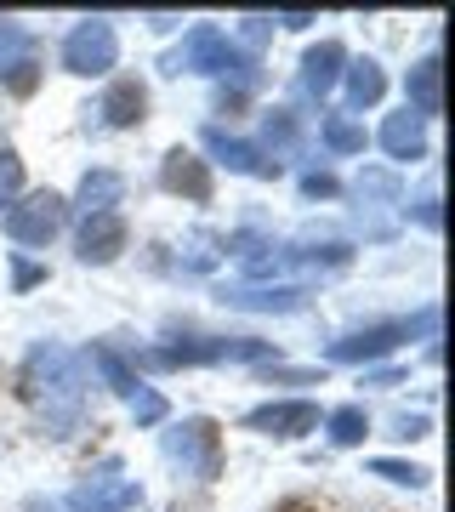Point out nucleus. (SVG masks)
<instances>
[{"instance_id":"f257e3e1","label":"nucleus","mask_w":455,"mask_h":512,"mask_svg":"<svg viewBox=\"0 0 455 512\" xmlns=\"http://www.w3.org/2000/svg\"><path fill=\"white\" fill-rule=\"evenodd\" d=\"M23 387H29L40 421L52 427L57 439L80 433V421H86V359L80 353L57 348V342H40L29 353V365H23Z\"/></svg>"},{"instance_id":"f03ea898","label":"nucleus","mask_w":455,"mask_h":512,"mask_svg":"<svg viewBox=\"0 0 455 512\" xmlns=\"http://www.w3.org/2000/svg\"><path fill=\"white\" fill-rule=\"evenodd\" d=\"M165 69H171V74H182V69H188V74H222V80L234 74L239 92H251L256 80H262V74H256V57L245 52V46H234V40L222 35L217 23H200V29H188L182 52L165 57Z\"/></svg>"},{"instance_id":"7ed1b4c3","label":"nucleus","mask_w":455,"mask_h":512,"mask_svg":"<svg viewBox=\"0 0 455 512\" xmlns=\"http://www.w3.org/2000/svg\"><path fill=\"white\" fill-rule=\"evenodd\" d=\"M165 456L177 461L182 473L211 484V478H222V427L211 416H188L182 427L165 433Z\"/></svg>"},{"instance_id":"20e7f679","label":"nucleus","mask_w":455,"mask_h":512,"mask_svg":"<svg viewBox=\"0 0 455 512\" xmlns=\"http://www.w3.org/2000/svg\"><path fill=\"white\" fill-rule=\"evenodd\" d=\"M114 57H120V35H114L109 18H86L74 23L69 40H63V69L80 74V80H91V74H109Z\"/></svg>"},{"instance_id":"39448f33","label":"nucleus","mask_w":455,"mask_h":512,"mask_svg":"<svg viewBox=\"0 0 455 512\" xmlns=\"http://www.w3.org/2000/svg\"><path fill=\"white\" fill-rule=\"evenodd\" d=\"M63 222H69V200L52 194V188H35L23 205L6 211V234L18 239V245H52L63 234Z\"/></svg>"},{"instance_id":"423d86ee","label":"nucleus","mask_w":455,"mask_h":512,"mask_svg":"<svg viewBox=\"0 0 455 512\" xmlns=\"http://www.w3.org/2000/svg\"><path fill=\"white\" fill-rule=\"evenodd\" d=\"M137 501H143V484L137 478H114V461H109V473H97L69 490L74 512H131Z\"/></svg>"},{"instance_id":"0eeeda50","label":"nucleus","mask_w":455,"mask_h":512,"mask_svg":"<svg viewBox=\"0 0 455 512\" xmlns=\"http://www.w3.org/2000/svg\"><path fill=\"white\" fill-rule=\"evenodd\" d=\"M245 427H256V433H268V439H302V433H313V427H319V404H313V399L256 404L251 416H245Z\"/></svg>"},{"instance_id":"6e6552de","label":"nucleus","mask_w":455,"mask_h":512,"mask_svg":"<svg viewBox=\"0 0 455 512\" xmlns=\"http://www.w3.org/2000/svg\"><path fill=\"white\" fill-rule=\"evenodd\" d=\"M404 342H410V325H364L353 330V336H342V342H330V359L336 365H364V359H387V353H399Z\"/></svg>"},{"instance_id":"1a4fd4ad","label":"nucleus","mask_w":455,"mask_h":512,"mask_svg":"<svg viewBox=\"0 0 455 512\" xmlns=\"http://www.w3.org/2000/svg\"><path fill=\"white\" fill-rule=\"evenodd\" d=\"M35 69H40V40L23 23H0V80L29 92L35 86Z\"/></svg>"},{"instance_id":"9d476101","label":"nucleus","mask_w":455,"mask_h":512,"mask_svg":"<svg viewBox=\"0 0 455 512\" xmlns=\"http://www.w3.org/2000/svg\"><path fill=\"white\" fill-rule=\"evenodd\" d=\"M74 251H80V262H114V256L126 251V217H120V211L86 217V228H80V239H74Z\"/></svg>"},{"instance_id":"9b49d317","label":"nucleus","mask_w":455,"mask_h":512,"mask_svg":"<svg viewBox=\"0 0 455 512\" xmlns=\"http://www.w3.org/2000/svg\"><path fill=\"white\" fill-rule=\"evenodd\" d=\"M205 148H211L228 171H239V177H279V165H273L262 148L234 143V137H228V131H217V126H205Z\"/></svg>"},{"instance_id":"f8f14e48","label":"nucleus","mask_w":455,"mask_h":512,"mask_svg":"<svg viewBox=\"0 0 455 512\" xmlns=\"http://www.w3.org/2000/svg\"><path fill=\"white\" fill-rule=\"evenodd\" d=\"M404 109L416 114V120H433V114H444V69H438V57H421L416 69H410V80H404Z\"/></svg>"},{"instance_id":"ddd939ff","label":"nucleus","mask_w":455,"mask_h":512,"mask_svg":"<svg viewBox=\"0 0 455 512\" xmlns=\"http://www.w3.org/2000/svg\"><path fill=\"white\" fill-rule=\"evenodd\" d=\"M160 183L171 188V194H188V200H211V171H205V160H194L188 148H171L160 165Z\"/></svg>"},{"instance_id":"4468645a","label":"nucleus","mask_w":455,"mask_h":512,"mask_svg":"<svg viewBox=\"0 0 455 512\" xmlns=\"http://www.w3.org/2000/svg\"><path fill=\"white\" fill-rule=\"evenodd\" d=\"M342 63H347L342 40H319V46L302 57V92H313V97L336 92V80H342Z\"/></svg>"},{"instance_id":"2eb2a0df","label":"nucleus","mask_w":455,"mask_h":512,"mask_svg":"<svg viewBox=\"0 0 455 512\" xmlns=\"http://www.w3.org/2000/svg\"><path fill=\"white\" fill-rule=\"evenodd\" d=\"M120 200H126V177L109 171V165L86 171V177H80V194H74V205H80L86 217H103V211H114Z\"/></svg>"},{"instance_id":"dca6fc26","label":"nucleus","mask_w":455,"mask_h":512,"mask_svg":"<svg viewBox=\"0 0 455 512\" xmlns=\"http://www.w3.org/2000/svg\"><path fill=\"white\" fill-rule=\"evenodd\" d=\"M228 308H251V313H296L308 302L302 285H279V291H256V285H234V291H222Z\"/></svg>"},{"instance_id":"f3484780","label":"nucleus","mask_w":455,"mask_h":512,"mask_svg":"<svg viewBox=\"0 0 455 512\" xmlns=\"http://www.w3.org/2000/svg\"><path fill=\"white\" fill-rule=\"evenodd\" d=\"M143 109H148V86L126 74V80H114L109 92H103V109H97V114H103L109 126L126 131V126H137V120H143Z\"/></svg>"},{"instance_id":"a211bd4d","label":"nucleus","mask_w":455,"mask_h":512,"mask_svg":"<svg viewBox=\"0 0 455 512\" xmlns=\"http://www.w3.org/2000/svg\"><path fill=\"white\" fill-rule=\"evenodd\" d=\"M382 148L393 154V160H421V154H427V131H421V120L410 109H399V114H387Z\"/></svg>"},{"instance_id":"6ab92c4d","label":"nucleus","mask_w":455,"mask_h":512,"mask_svg":"<svg viewBox=\"0 0 455 512\" xmlns=\"http://www.w3.org/2000/svg\"><path fill=\"white\" fill-rule=\"evenodd\" d=\"M91 365L103 370V382H109L114 393H120V399H131V393L143 387V382H137V370H131L126 359H120V353L109 348V342H91Z\"/></svg>"},{"instance_id":"aec40b11","label":"nucleus","mask_w":455,"mask_h":512,"mask_svg":"<svg viewBox=\"0 0 455 512\" xmlns=\"http://www.w3.org/2000/svg\"><path fill=\"white\" fill-rule=\"evenodd\" d=\"M325 427H330V444L353 450V444H364V433H370V416H364V404H336L325 416Z\"/></svg>"},{"instance_id":"412c9836","label":"nucleus","mask_w":455,"mask_h":512,"mask_svg":"<svg viewBox=\"0 0 455 512\" xmlns=\"http://www.w3.org/2000/svg\"><path fill=\"white\" fill-rule=\"evenodd\" d=\"M319 137H325L330 154H364V143H370L364 126L359 120H347V114H325V120H319Z\"/></svg>"},{"instance_id":"4be33fe9","label":"nucleus","mask_w":455,"mask_h":512,"mask_svg":"<svg viewBox=\"0 0 455 512\" xmlns=\"http://www.w3.org/2000/svg\"><path fill=\"white\" fill-rule=\"evenodd\" d=\"M382 92H387V74L370 63V57H359L353 69H347V97L359 103V109H370V103H382Z\"/></svg>"},{"instance_id":"5701e85b","label":"nucleus","mask_w":455,"mask_h":512,"mask_svg":"<svg viewBox=\"0 0 455 512\" xmlns=\"http://www.w3.org/2000/svg\"><path fill=\"white\" fill-rule=\"evenodd\" d=\"M262 131H268V154H273V165H279V154H291L296 137H302V126H296V114H291V109H273Z\"/></svg>"},{"instance_id":"b1692460","label":"nucleus","mask_w":455,"mask_h":512,"mask_svg":"<svg viewBox=\"0 0 455 512\" xmlns=\"http://www.w3.org/2000/svg\"><path fill=\"white\" fill-rule=\"evenodd\" d=\"M23 194V160L18 148H0V205H12Z\"/></svg>"},{"instance_id":"393cba45","label":"nucleus","mask_w":455,"mask_h":512,"mask_svg":"<svg viewBox=\"0 0 455 512\" xmlns=\"http://www.w3.org/2000/svg\"><path fill=\"white\" fill-rule=\"evenodd\" d=\"M131 416L143 421V427H154V421H165V399L154 387H137V393H131Z\"/></svg>"},{"instance_id":"a878e982","label":"nucleus","mask_w":455,"mask_h":512,"mask_svg":"<svg viewBox=\"0 0 455 512\" xmlns=\"http://www.w3.org/2000/svg\"><path fill=\"white\" fill-rule=\"evenodd\" d=\"M217 245H222L217 234H188V268H200L205 274V268L217 262Z\"/></svg>"},{"instance_id":"bb28decb","label":"nucleus","mask_w":455,"mask_h":512,"mask_svg":"<svg viewBox=\"0 0 455 512\" xmlns=\"http://www.w3.org/2000/svg\"><path fill=\"white\" fill-rule=\"evenodd\" d=\"M370 473L393 478V484H427V473H421V467H410V461H370Z\"/></svg>"},{"instance_id":"cd10ccee","label":"nucleus","mask_w":455,"mask_h":512,"mask_svg":"<svg viewBox=\"0 0 455 512\" xmlns=\"http://www.w3.org/2000/svg\"><path fill=\"white\" fill-rule=\"evenodd\" d=\"M336 177H330V171H308V177H302V194H308V200H336Z\"/></svg>"},{"instance_id":"c85d7f7f","label":"nucleus","mask_w":455,"mask_h":512,"mask_svg":"<svg viewBox=\"0 0 455 512\" xmlns=\"http://www.w3.org/2000/svg\"><path fill=\"white\" fill-rule=\"evenodd\" d=\"M40 279H46V268H35V262H23V256L12 262V285H18V291H35Z\"/></svg>"},{"instance_id":"c756f323","label":"nucleus","mask_w":455,"mask_h":512,"mask_svg":"<svg viewBox=\"0 0 455 512\" xmlns=\"http://www.w3.org/2000/svg\"><path fill=\"white\" fill-rule=\"evenodd\" d=\"M399 439H427V416H399Z\"/></svg>"},{"instance_id":"7c9ffc66","label":"nucleus","mask_w":455,"mask_h":512,"mask_svg":"<svg viewBox=\"0 0 455 512\" xmlns=\"http://www.w3.org/2000/svg\"><path fill=\"white\" fill-rule=\"evenodd\" d=\"M416 217L427 222V228H438V194H421V200H416Z\"/></svg>"}]
</instances>
